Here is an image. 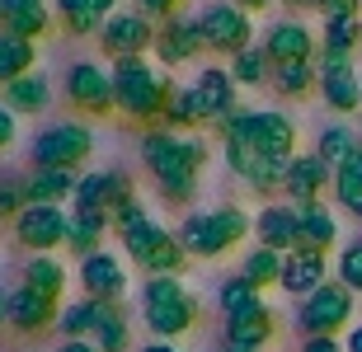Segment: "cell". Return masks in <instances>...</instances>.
Wrapping results in <instances>:
<instances>
[{"mask_svg": "<svg viewBox=\"0 0 362 352\" xmlns=\"http://www.w3.org/2000/svg\"><path fill=\"white\" fill-rule=\"evenodd\" d=\"M141 160H146V169L156 174V183H160V193L170 202H188L193 188H198L202 164H207V146L193 141V136H175L165 127H151L141 136Z\"/></svg>", "mask_w": 362, "mask_h": 352, "instance_id": "1", "label": "cell"}, {"mask_svg": "<svg viewBox=\"0 0 362 352\" xmlns=\"http://www.w3.org/2000/svg\"><path fill=\"white\" fill-rule=\"evenodd\" d=\"M165 95H170V80L151 71L146 56H118V66H113V104L132 122L160 127L165 122Z\"/></svg>", "mask_w": 362, "mask_h": 352, "instance_id": "2", "label": "cell"}, {"mask_svg": "<svg viewBox=\"0 0 362 352\" xmlns=\"http://www.w3.org/2000/svg\"><path fill=\"white\" fill-rule=\"evenodd\" d=\"M221 132L235 136V141H250L259 155H269V160H292L296 150V127L287 113H269V109H235L226 122H221Z\"/></svg>", "mask_w": 362, "mask_h": 352, "instance_id": "3", "label": "cell"}, {"mask_svg": "<svg viewBox=\"0 0 362 352\" xmlns=\"http://www.w3.org/2000/svg\"><path fill=\"white\" fill-rule=\"evenodd\" d=\"M250 235V217H245L240 207H216V212H193V217H184V226H179V244H184L188 254L198 258H216L226 254L235 240H245Z\"/></svg>", "mask_w": 362, "mask_h": 352, "instance_id": "4", "label": "cell"}, {"mask_svg": "<svg viewBox=\"0 0 362 352\" xmlns=\"http://www.w3.org/2000/svg\"><path fill=\"white\" fill-rule=\"evenodd\" d=\"M141 310L156 339H179L198 324V301L179 286V277H151L141 291Z\"/></svg>", "mask_w": 362, "mask_h": 352, "instance_id": "5", "label": "cell"}, {"mask_svg": "<svg viewBox=\"0 0 362 352\" xmlns=\"http://www.w3.org/2000/svg\"><path fill=\"white\" fill-rule=\"evenodd\" d=\"M202 24V47H212V52H245V47H255V19L250 10H240L235 0H221V5H207L198 14Z\"/></svg>", "mask_w": 362, "mask_h": 352, "instance_id": "6", "label": "cell"}, {"mask_svg": "<svg viewBox=\"0 0 362 352\" xmlns=\"http://www.w3.org/2000/svg\"><path fill=\"white\" fill-rule=\"evenodd\" d=\"M90 150H94L90 127H81V122H57V127H47L33 141V160H38V169H76V164L90 160Z\"/></svg>", "mask_w": 362, "mask_h": 352, "instance_id": "7", "label": "cell"}, {"mask_svg": "<svg viewBox=\"0 0 362 352\" xmlns=\"http://www.w3.org/2000/svg\"><path fill=\"white\" fill-rule=\"evenodd\" d=\"M353 296L344 282H325L320 291H310L306 305H301V329H306V339H334L339 329L349 324L353 315Z\"/></svg>", "mask_w": 362, "mask_h": 352, "instance_id": "8", "label": "cell"}, {"mask_svg": "<svg viewBox=\"0 0 362 352\" xmlns=\"http://www.w3.org/2000/svg\"><path fill=\"white\" fill-rule=\"evenodd\" d=\"M66 231H71V221L62 207H24L14 217V240L24 249H33V254H47L57 244H66Z\"/></svg>", "mask_w": 362, "mask_h": 352, "instance_id": "9", "label": "cell"}, {"mask_svg": "<svg viewBox=\"0 0 362 352\" xmlns=\"http://www.w3.org/2000/svg\"><path fill=\"white\" fill-rule=\"evenodd\" d=\"M66 99L81 113H90V118H104L108 109H118V104H113V75H104L94 61H76V66H71Z\"/></svg>", "mask_w": 362, "mask_h": 352, "instance_id": "10", "label": "cell"}, {"mask_svg": "<svg viewBox=\"0 0 362 352\" xmlns=\"http://www.w3.org/2000/svg\"><path fill=\"white\" fill-rule=\"evenodd\" d=\"M99 42L113 56H141L146 47H156V28L146 24V14H113L99 28Z\"/></svg>", "mask_w": 362, "mask_h": 352, "instance_id": "11", "label": "cell"}, {"mask_svg": "<svg viewBox=\"0 0 362 352\" xmlns=\"http://www.w3.org/2000/svg\"><path fill=\"white\" fill-rule=\"evenodd\" d=\"M193 99H198L202 122H226L230 113H235V80H230V71H221V66L198 71V80H193Z\"/></svg>", "mask_w": 362, "mask_h": 352, "instance_id": "12", "label": "cell"}, {"mask_svg": "<svg viewBox=\"0 0 362 352\" xmlns=\"http://www.w3.org/2000/svg\"><path fill=\"white\" fill-rule=\"evenodd\" d=\"M113 226H118V235H122V244H127V254L136 258V263H141V268H146V258L156 254V249H160V240L170 231H160V226H156V221L146 217V212H141V202H127L118 212V217H113Z\"/></svg>", "mask_w": 362, "mask_h": 352, "instance_id": "13", "label": "cell"}, {"mask_svg": "<svg viewBox=\"0 0 362 352\" xmlns=\"http://www.w3.org/2000/svg\"><path fill=\"white\" fill-rule=\"evenodd\" d=\"M329 178H334V164H325L320 150H315V155H292L282 188H287V198H292L296 207H306V202H320V188Z\"/></svg>", "mask_w": 362, "mask_h": 352, "instance_id": "14", "label": "cell"}, {"mask_svg": "<svg viewBox=\"0 0 362 352\" xmlns=\"http://www.w3.org/2000/svg\"><path fill=\"white\" fill-rule=\"evenodd\" d=\"M81 282H85L90 301L118 305L122 291H127V272H122V263L113 254H90V258H81Z\"/></svg>", "mask_w": 362, "mask_h": 352, "instance_id": "15", "label": "cell"}, {"mask_svg": "<svg viewBox=\"0 0 362 352\" xmlns=\"http://www.w3.org/2000/svg\"><path fill=\"white\" fill-rule=\"evenodd\" d=\"M198 47H202V24L184 19V14L165 19L160 33H156V52H160L165 66H184L188 56H198Z\"/></svg>", "mask_w": 362, "mask_h": 352, "instance_id": "16", "label": "cell"}, {"mask_svg": "<svg viewBox=\"0 0 362 352\" xmlns=\"http://www.w3.org/2000/svg\"><path fill=\"white\" fill-rule=\"evenodd\" d=\"M325 254H315V249H292V254H282V291H292V296L306 301L310 291H320L325 286Z\"/></svg>", "mask_w": 362, "mask_h": 352, "instance_id": "17", "label": "cell"}, {"mask_svg": "<svg viewBox=\"0 0 362 352\" xmlns=\"http://www.w3.org/2000/svg\"><path fill=\"white\" fill-rule=\"evenodd\" d=\"M264 52H269V61L278 66V61H315V42H310V28L296 24V19H282V24H273L269 33H264Z\"/></svg>", "mask_w": 362, "mask_h": 352, "instance_id": "18", "label": "cell"}, {"mask_svg": "<svg viewBox=\"0 0 362 352\" xmlns=\"http://www.w3.org/2000/svg\"><path fill=\"white\" fill-rule=\"evenodd\" d=\"M255 231H259L264 249H278V254L301 249V217H296V207H264L255 217Z\"/></svg>", "mask_w": 362, "mask_h": 352, "instance_id": "19", "label": "cell"}, {"mask_svg": "<svg viewBox=\"0 0 362 352\" xmlns=\"http://www.w3.org/2000/svg\"><path fill=\"white\" fill-rule=\"evenodd\" d=\"M57 320V301L42 296V291H33V286H19V291H10V324L24 329V334H38V329H47Z\"/></svg>", "mask_w": 362, "mask_h": 352, "instance_id": "20", "label": "cell"}, {"mask_svg": "<svg viewBox=\"0 0 362 352\" xmlns=\"http://www.w3.org/2000/svg\"><path fill=\"white\" fill-rule=\"evenodd\" d=\"M0 28L38 42L47 33V0H0Z\"/></svg>", "mask_w": 362, "mask_h": 352, "instance_id": "21", "label": "cell"}, {"mask_svg": "<svg viewBox=\"0 0 362 352\" xmlns=\"http://www.w3.org/2000/svg\"><path fill=\"white\" fill-rule=\"evenodd\" d=\"M273 334H278V320H273V310L264 305V310L255 315H240V320H226V343H235V348H269Z\"/></svg>", "mask_w": 362, "mask_h": 352, "instance_id": "22", "label": "cell"}, {"mask_svg": "<svg viewBox=\"0 0 362 352\" xmlns=\"http://www.w3.org/2000/svg\"><path fill=\"white\" fill-rule=\"evenodd\" d=\"M28 188V207H57L62 198H76V178L71 169H33L24 178Z\"/></svg>", "mask_w": 362, "mask_h": 352, "instance_id": "23", "label": "cell"}, {"mask_svg": "<svg viewBox=\"0 0 362 352\" xmlns=\"http://www.w3.org/2000/svg\"><path fill=\"white\" fill-rule=\"evenodd\" d=\"M320 95L325 104L334 113H358L362 109V75L358 71H329V75H320Z\"/></svg>", "mask_w": 362, "mask_h": 352, "instance_id": "24", "label": "cell"}, {"mask_svg": "<svg viewBox=\"0 0 362 352\" xmlns=\"http://www.w3.org/2000/svg\"><path fill=\"white\" fill-rule=\"evenodd\" d=\"M296 217H301V249H315V254H325V249L334 244L339 226H334V217H329L320 202L296 207Z\"/></svg>", "mask_w": 362, "mask_h": 352, "instance_id": "25", "label": "cell"}, {"mask_svg": "<svg viewBox=\"0 0 362 352\" xmlns=\"http://www.w3.org/2000/svg\"><path fill=\"white\" fill-rule=\"evenodd\" d=\"M28 71H33V42L10 33V28H0V85L19 80Z\"/></svg>", "mask_w": 362, "mask_h": 352, "instance_id": "26", "label": "cell"}, {"mask_svg": "<svg viewBox=\"0 0 362 352\" xmlns=\"http://www.w3.org/2000/svg\"><path fill=\"white\" fill-rule=\"evenodd\" d=\"M47 99H52V95H47V80L33 75V71L5 85V109H10V113H42V109H47Z\"/></svg>", "mask_w": 362, "mask_h": 352, "instance_id": "27", "label": "cell"}, {"mask_svg": "<svg viewBox=\"0 0 362 352\" xmlns=\"http://www.w3.org/2000/svg\"><path fill=\"white\" fill-rule=\"evenodd\" d=\"M353 47H362V19H358V14H325L320 52H344V56H353Z\"/></svg>", "mask_w": 362, "mask_h": 352, "instance_id": "28", "label": "cell"}, {"mask_svg": "<svg viewBox=\"0 0 362 352\" xmlns=\"http://www.w3.org/2000/svg\"><path fill=\"white\" fill-rule=\"evenodd\" d=\"M310 85H320L315 61H278V66H273V90H278V95L301 99V95H310Z\"/></svg>", "mask_w": 362, "mask_h": 352, "instance_id": "29", "label": "cell"}, {"mask_svg": "<svg viewBox=\"0 0 362 352\" xmlns=\"http://www.w3.org/2000/svg\"><path fill=\"white\" fill-rule=\"evenodd\" d=\"M104 226H108V212H76V217H71V231H66V244L81 258L99 254V235H104Z\"/></svg>", "mask_w": 362, "mask_h": 352, "instance_id": "30", "label": "cell"}, {"mask_svg": "<svg viewBox=\"0 0 362 352\" xmlns=\"http://www.w3.org/2000/svg\"><path fill=\"white\" fill-rule=\"evenodd\" d=\"M24 286H33V291H42V296H62V286H66V268L57 263L52 254H33L24 268Z\"/></svg>", "mask_w": 362, "mask_h": 352, "instance_id": "31", "label": "cell"}, {"mask_svg": "<svg viewBox=\"0 0 362 352\" xmlns=\"http://www.w3.org/2000/svg\"><path fill=\"white\" fill-rule=\"evenodd\" d=\"M334 193L339 202L349 207V217H362V146L334 169Z\"/></svg>", "mask_w": 362, "mask_h": 352, "instance_id": "32", "label": "cell"}, {"mask_svg": "<svg viewBox=\"0 0 362 352\" xmlns=\"http://www.w3.org/2000/svg\"><path fill=\"white\" fill-rule=\"evenodd\" d=\"M230 80L235 85H269L273 80V61L264 47H245L230 56Z\"/></svg>", "mask_w": 362, "mask_h": 352, "instance_id": "33", "label": "cell"}, {"mask_svg": "<svg viewBox=\"0 0 362 352\" xmlns=\"http://www.w3.org/2000/svg\"><path fill=\"white\" fill-rule=\"evenodd\" d=\"M221 310H226V320H240V315L264 310V296H259V286H255V282H245V277H230V282H221Z\"/></svg>", "mask_w": 362, "mask_h": 352, "instance_id": "34", "label": "cell"}, {"mask_svg": "<svg viewBox=\"0 0 362 352\" xmlns=\"http://www.w3.org/2000/svg\"><path fill=\"white\" fill-rule=\"evenodd\" d=\"M94 348L99 352H127V320L108 301H104V310H99V324H94Z\"/></svg>", "mask_w": 362, "mask_h": 352, "instance_id": "35", "label": "cell"}, {"mask_svg": "<svg viewBox=\"0 0 362 352\" xmlns=\"http://www.w3.org/2000/svg\"><path fill=\"white\" fill-rule=\"evenodd\" d=\"M240 277H245V282H255L259 291H264V286H273V282H282V254H278V249H264V244H259L255 254L245 258Z\"/></svg>", "mask_w": 362, "mask_h": 352, "instance_id": "36", "label": "cell"}, {"mask_svg": "<svg viewBox=\"0 0 362 352\" xmlns=\"http://www.w3.org/2000/svg\"><path fill=\"white\" fill-rule=\"evenodd\" d=\"M165 122H170V127H198L202 122L193 85H170V95H165Z\"/></svg>", "mask_w": 362, "mask_h": 352, "instance_id": "37", "label": "cell"}, {"mask_svg": "<svg viewBox=\"0 0 362 352\" xmlns=\"http://www.w3.org/2000/svg\"><path fill=\"white\" fill-rule=\"evenodd\" d=\"M99 310H104V301H90V296H85V301H76L71 310H62V320H57V324H62V334H66V339H85V334L94 339Z\"/></svg>", "mask_w": 362, "mask_h": 352, "instance_id": "38", "label": "cell"}, {"mask_svg": "<svg viewBox=\"0 0 362 352\" xmlns=\"http://www.w3.org/2000/svg\"><path fill=\"white\" fill-rule=\"evenodd\" d=\"M57 10H62V19H66L71 33H94V28H104L99 0H57Z\"/></svg>", "mask_w": 362, "mask_h": 352, "instance_id": "39", "label": "cell"}, {"mask_svg": "<svg viewBox=\"0 0 362 352\" xmlns=\"http://www.w3.org/2000/svg\"><path fill=\"white\" fill-rule=\"evenodd\" d=\"M353 150H358V141H353L349 127H329V132L320 136V160H325V164H334V169L349 160Z\"/></svg>", "mask_w": 362, "mask_h": 352, "instance_id": "40", "label": "cell"}, {"mask_svg": "<svg viewBox=\"0 0 362 352\" xmlns=\"http://www.w3.org/2000/svg\"><path fill=\"white\" fill-rule=\"evenodd\" d=\"M104 193H108V174H85L76 183V212H104Z\"/></svg>", "mask_w": 362, "mask_h": 352, "instance_id": "41", "label": "cell"}, {"mask_svg": "<svg viewBox=\"0 0 362 352\" xmlns=\"http://www.w3.org/2000/svg\"><path fill=\"white\" fill-rule=\"evenodd\" d=\"M24 207H28V188H24V178H0V221L19 217Z\"/></svg>", "mask_w": 362, "mask_h": 352, "instance_id": "42", "label": "cell"}, {"mask_svg": "<svg viewBox=\"0 0 362 352\" xmlns=\"http://www.w3.org/2000/svg\"><path fill=\"white\" fill-rule=\"evenodd\" d=\"M339 282L349 286V291H362V240L339 254Z\"/></svg>", "mask_w": 362, "mask_h": 352, "instance_id": "43", "label": "cell"}, {"mask_svg": "<svg viewBox=\"0 0 362 352\" xmlns=\"http://www.w3.org/2000/svg\"><path fill=\"white\" fill-rule=\"evenodd\" d=\"M146 14H160V19H175L179 14V0H136Z\"/></svg>", "mask_w": 362, "mask_h": 352, "instance_id": "44", "label": "cell"}, {"mask_svg": "<svg viewBox=\"0 0 362 352\" xmlns=\"http://www.w3.org/2000/svg\"><path fill=\"white\" fill-rule=\"evenodd\" d=\"M10 141H14V118H10V109L0 104V150L10 146Z\"/></svg>", "mask_w": 362, "mask_h": 352, "instance_id": "45", "label": "cell"}, {"mask_svg": "<svg viewBox=\"0 0 362 352\" xmlns=\"http://www.w3.org/2000/svg\"><path fill=\"white\" fill-rule=\"evenodd\" d=\"M301 352H344V348H339V339H306Z\"/></svg>", "mask_w": 362, "mask_h": 352, "instance_id": "46", "label": "cell"}, {"mask_svg": "<svg viewBox=\"0 0 362 352\" xmlns=\"http://www.w3.org/2000/svg\"><path fill=\"white\" fill-rule=\"evenodd\" d=\"M57 352H99V348H94V343H85V339H71L66 348H57Z\"/></svg>", "mask_w": 362, "mask_h": 352, "instance_id": "47", "label": "cell"}, {"mask_svg": "<svg viewBox=\"0 0 362 352\" xmlns=\"http://www.w3.org/2000/svg\"><path fill=\"white\" fill-rule=\"evenodd\" d=\"M282 5H292V10H310L315 5V10H325V0H282Z\"/></svg>", "mask_w": 362, "mask_h": 352, "instance_id": "48", "label": "cell"}, {"mask_svg": "<svg viewBox=\"0 0 362 352\" xmlns=\"http://www.w3.org/2000/svg\"><path fill=\"white\" fill-rule=\"evenodd\" d=\"M349 352H362V324H358V329L349 334Z\"/></svg>", "mask_w": 362, "mask_h": 352, "instance_id": "49", "label": "cell"}, {"mask_svg": "<svg viewBox=\"0 0 362 352\" xmlns=\"http://www.w3.org/2000/svg\"><path fill=\"white\" fill-rule=\"evenodd\" d=\"M113 5H118V0H99V14H104V24L113 19Z\"/></svg>", "mask_w": 362, "mask_h": 352, "instance_id": "50", "label": "cell"}, {"mask_svg": "<svg viewBox=\"0 0 362 352\" xmlns=\"http://www.w3.org/2000/svg\"><path fill=\"white\" fill-rule=\"evenodd\" d=\"M5 320H10V296L0 291V324H5Z\"/></svg>", "mask_w": 362, "mask_h": 352, "instance_id": "51", "label": "cell"}, {"mask_svg": "<svg viewBox=\"0 0 362 352\" xmlns=\"http://www.w3.org/2000/svg\"><path fill=\"white\" fill-rule=\"evenodd\" d=\"M141 352H179V348H170V343H146Z\"/></svg>", "mask_w": 362, "mask_h": 352, "instance_id": "52", "label": "cell"}, {"mask_svg": "<svg viewBox=\"0 0 362 352\" xmlns=\"http://www.w3.org/2000/svg\"><path fill=\"white\" fill-rule=\"evenodd\" d=\"M240 10H259V5H269V0H235Z\"/></svg>", "mask_w": 362, "mask_h": 352, "instance_id": "53", "label": "cell"}, {"mask_svg": "<svg viewBox=\"0 0 362 352\" xmlns=\"http://www.w3.org/2000/svg\"><path fill=\"white\" fill-rule=\"evenodd\" d=\"M226 352H255V348H235V343H226Z\"/></svg>", "mask_w": 362, "mask_h": 352, "instance_id": "54", "label": "cell"}, {"mask_svg": "<svg viewBox=\"0 0 362 352\" xmlns=\"http://www.w3.org/2000/svg\"><path fill=\"white\" fill-rule=\"evenodd\" d=\"M358 52H362V47H358Z\"/></svg>", "mask_w": 362, "mask_h": 352, "instance_id": "55", "label": "cell"}]
</instances>
